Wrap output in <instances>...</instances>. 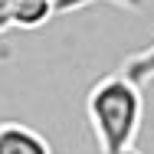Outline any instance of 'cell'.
I'll return each mask as SVG.
<instances>
[{
  "mask_svg": "<svg viewBox=\"0 0 154 154\" xmlns=\"http://www.w3.org/2000/svg\"><path fill=\"white\" fill-rule=\"evenodd\" d=\"M85 115L102 154H141L138 134L144 122V95L134 79L125 72L98 79L85 98Z\"/></svg>",
  "mask_w": 154,
  "mask_h": 154,
  "instance_id": "6da1fadb",
  "label": "cell"
},
{
  "mask_svg": "<svg viewBox=\"0 0 154 154\" xmlns=\"http://www.w3.org/2000/svg\"><path fill=\"white\" fill-rule=\"evenodd\" d=\"M0 154H53V148L30 125L0 122Z\"/></svg>",
  "mask_w": 154,
  "mask_h": 154,
  "instance_id": "7a4b0ae2",
  "label": "cell"
},
{
  "mask_svg": "<svg viewBox=\"0 0 154 154\" xmlns=\"http://www.w3.org/2000/svg\"><path fill=\"white\" fill-rule=\"evenodd\" d=\"M125 75H128V79H134L138 85H141V82H148V79H154V43L148 46V49H141L138 56H131V59H128Z\"/></svg>",
  "mask_w": 154,
  "mask_h": 154,
  "instance_id": "3957f363",
  "label": "cell"
},
{
  "mask_svg": "<svg viewBox=\"0 0 154 154\" xmlns=\"http://www.w3.org/2000/svg\"><path fill=\"white\" fill-rule=\"evenodd\" d=\"M13 20V0H0V26H10Z\"/></svg>",
  "mask_w": 154,
  "mask_h": 154,
  "instance_id": "277c9868",
  "label": "cell"
}]
</instances>
